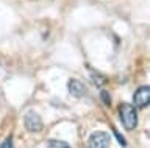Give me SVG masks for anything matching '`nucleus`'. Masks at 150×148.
I'll return each mask as SVG.
<instances>
[{
    "mask_svg": "<svg viewBox=\"0 0 150 148\" xmlns=\"http://www.w3.org/2000/svg\"><path fill=\"white\" fill-rule=\"evenodd\" d=\"M119 115L120 122L127 129H134L138 125V112H136L134 106L128 103H122L119 106Z\"/></svg>",
    "mask_w": 150,
    "mask_h": 148,
    "instance_id": "nucleus-1",
    "label": "nucleus"
},
{
    "mask_svg": "<svg viewBox=\"0 0 150 148\" xmlns=\"http://www.w3.org/2000/svg\"><path fill=\"white\" fill-rule=\"evenodd\" d=\"M23 125H25V128L31 133H39V131H42V128H44L41 117L35 112V111H28V112L23 115Z\"/></svg>",
    "mask_w": 150,
    "mask_h": 148,
    "instance_id": "nucleus-2",
    "label": "nucleus"
},
{
    "mask_svg": "<svg viewBox=\"0 0 150 148\" xmlns=\"http://www.w3.org/2000/svg\"><path fill=\"white\" fill-rule=\"evenodd\" d=\"M110 143H111V137L105 131H96L89 137V148H108Z\"/></svg>",
    "mask_w": 150,
    "mask_h": 148,
    "instance_id": "nucleus-3",
    "label": "nucleus"
},
{
    "mask_svg": "<svg viewBox=\"0 0 150 148\" xmlns=\"http://www.w3.org/2000/svg\"><path fill=\"white\" fill-rule=\"evenodd\" d=\"M133 103L136 108L142 109L150 103V86H141L133 95Z\"/></svg>",
    "mask_w": 150,
    "mask_h": 148,
    "instance_id": "nucleus-4",
    "label": "nucleus"
},
{
    "mask_svg": "<svg viewBox=\"0 0 150 148\" xmlns=\"http://www.w3.org/2000/svg\"><path fill=\"white\" fill-rule=\"evenodd\" d=\"M67 89H69V94L72 97H75V98H81L86 94V86L78 80H69Z\"/></svg>",
    "mask_w": 150,
    "mask_h": 148,
    "instance_id": "nucleus-5",
    "label": "nucleus"
},
{
    "mask_svg": "<svg viewBox=\"0 0 150 148\" xmlns=\"http://www.w3.org/2000/svg\"><path fill=\"white\" fill-rule=\"evenodd\" d=\"M47 148H70V145L67 142H63V140H49Z\"/></svg>",
    "mask_w": 150,
    "mask_h": 148,
    "instance_id": "nucleus-6",
    "label": "nucleus"
},
{
    "mask_svg": "<svg viewBox=\"0 0 150 148\" xmlns=\"http://www.w3.org/2000/svg\"><path fill=\"white\" fill-rule=\"evenodd\" d=\"M0 148H13V139L11 137L5 139V140L0 143Z\"/></svg>",
    "mask_w": 150,
    "mask_h": 148,
    "instance_id": "nucleus-7",
    "label": "nucleus"
},
{
    "mask_svg": "<svg viewBox=\"0 0 150 148\" xmlns=\"http://www.w3.org/2000/svg\"><path fill=\"white\" fill-rule=\"evenodd\" d=\"M100 98H102V101H105V105H110V103H111L110 94H108L106 90H102V92H100Z\"/></svg>",
    "mask_w": 150,
    "mask_h": 148,
    "instance_id": "nucleus-8",
    "label": "nucleus"
},
{
    "mask_svg": "<svg viewBox=\"0 0 150 148\" xmlns=\"http://www.w3.org/2000/svg\"><path fill=\"white\" fill-rule=\"evenodd\" d=\"M114 134H116L117 140L120 142V145H122V147H125V140H124V137H122V134H120V133H117V131H114Z\"/></svg>",
    "mask_w": 150,
    "mask_h": 148,
    "instance_id": "nucleus-9",
    "label": "nucleus"
}]
</instances>
